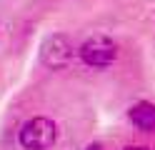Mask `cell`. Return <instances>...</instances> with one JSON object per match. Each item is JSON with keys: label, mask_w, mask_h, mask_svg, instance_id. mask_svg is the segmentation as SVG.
Masks as SVG:
<instances>
[{"label": "cell", "mask_w": 155, "mask_h": 150, "mask_svg": "<svg viewBox=\"0 0 155 150\" xmlns=\"http://www.w3.org/2000/svg\"><path fill=\"white\" fill-rule=\"evenodd\" d=\"M125 150H150V148H145V145H133V148H125Z\"/></svg>", "instance_id": "obj_5"}, {"label": "cell", "mask_w": 155, "mask_h": 150, "mask_svg": "<svg viewBox=\"0 0 155 150\" xmlns=\"http://www.w3.org/2000/svg\"><path fill=\"white\" fill-rule=\"evenodd\" d=\"M78 55L90 68H108L118 60V45L108 35H93L78 48Z\"/></svg>", "instance_id": "obj_2"}, {"label": "cell", "mask_w": 155, "mask_h": 150, "mask_svg": "<svg viewBox=\"0 0 155 150\" xmlns=\"http://www.w3.org/2000/svg\"><path fill=\"white\" fill-rule=\"evenodd\" d=\"M88 150H103V148H100V145H90Z\"/></svg>", "instance_id": "obj_6"}, {"label": "cell", "mask_w": 155, "mask_h": 150, "mask_svg": "<svg viewBox=\"0 0 155 150\" xmlns=\"http://www.w3.org/2000/svg\"><path fill=\"white\" fill-rule=\"evenodd\" d=\"M128 118H130V123L138 128V130H145V133H155V103L140 100V103L130 105Z\"/></svg>", "instance_id": "obj_4"}, {"label": "cell", "mask_w": 155, "mask_h": 150, "mask_svg": "<svg viewBox=\"0 0 155 150\" xmlns=\"http://www.w3.org/2000/svg\"><path fill=\"white\" fill-rule=\"evenodd\" d=\"M75 53L78 50L73 45V40L68 35H63V33H55L50 38H45V43L40 45V60H43V65L50 68V70L68 68L73 63Z\"/></svg>", "instance_id": "obj_3"}, {"label": "cell", "mask_w": 155, "mask_h": 150, "mask_svg": "<svg viewBox=\"0 0 155 150\" xmlns=\"http://www.w3.org/2000/svg\"><path fill=\"white\" fill-rule=\"evenodd\" d=\"M18 138L25 150H48L58 140V125L50 118H30L23 123Z\"/></svg>", "instance_id": "obj_1"}]
</instances>
